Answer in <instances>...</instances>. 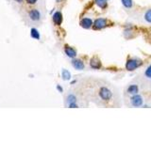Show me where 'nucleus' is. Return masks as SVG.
<instances>
[{"instance_id": "1", "label": "nucleus", "mask_w": 151, "mask_h": 141, "mask_svg": "<svg viewBox=\"0 0 151 141\" xmlns=\"http://www.w3.org/2000/svg\"><path fill=\"white\" fill-rule=\"evenodd\" d=\"M99 96L103 101H109L111 98V92L108 88L103 87L99 90Z\"/></svg>"}, {"instance_id": "2", "label": "nucleus", "mask_w": 151, "mask_h": 141, "mask_svg": "<svg viewBox=\"0 0 151 141\" xmlns=\"http://www.w3.org/2000/svg\"><path fill=\"white\" fill-rule=\"evenodd\" d=\"M107 26V20L103 18L96 19L93 23V28L94 29H102V28Z\"/></svg>"}, {"instance_id": "3", "label": "nucleus", "mask_w": 151, "mask_h": 141, "mask_svg": "<svg viewBox=\"0 0 151 141\" xmlns=\"http://www.w3.org/2000/svg\"><path fill=\"white\" fill-rule=\"evenodd\" d=\"M140 65H141V62H139L137 59H129V60H127V62L126 64V68L127 70H133Z\"/></svg>"}, {"instance_id": "4", "label": "nucleus", "mask_w": 151, "mask_h": 141, "mask_svg": "<svg viewBox=\"0 0 151 141\" xmlns=\"http://www.w3.org/2000/svg\"><path fill=\"white\" fill-rule=\"evenodd\" d=\"M131 103H132V105H134V106H141L143 105V99L139 95H135L131 99Z\"/></svg>"}, {"instance_id": "5", "label": "nucleus", "mask_w": 151, "mask_h": 141, "mask_svg": "<svg viewBox=\"0 0 151 141\" xmlns=\"http://www.w3.org/2000/svg\"><path fill=\"white\" fill-rule=\"evenodd\" d=\"M92 25H93V21L89 18H84L81 20V22H80V26H81L83 28H86V29L91 27Z\"/></svg>"}, {"instance_id": "6", "label": "nucleus", "mask_w": 151, "mask_h": 141, "mask_svg": "<svg viewBox=\"0 0 151 141\" xmlns=\"http://www.w3.org/2000/svg\"><path fill=\"white\" fill-rule=\"evenodd\" d=\"M72 65L75 69L77 70H83L84 69V63L80 59H74L72 61Z\"/></svg>"}, {"instance_id": "7", "label": "nucleus", "mask_w": 151, "mask_h": 141, "mask_svg": "<svg viewBox=\"0 0 151 141\" xmlns=\"http://www.w3.org/2000/svg\"><path fill=\"white\" fill-rule=\"evenodd\" d=\"M53 21L58 26H60L61 24V22H63V15H61V13L60 11L55 12V14L53 15Z\"/></svg>"}, {"instance_id": "8", "label": "nucleus", "mask_w": 151, "mask_h": 141, "mask_svg": "<svg viewBox=\"0 0 151 141\" xmlns=\"http://www.w3.org/2000/svg\"><path fill=\"white\" fill-rule=\"evenodd\" d=\"M65 53L69 56V58H75V56H77V52H76V50L73 49L72 47H69V46L65 47Z\"/></svg>"}, {"instance_id": "9", "label": "nucleus", "mask_w": 151, "mask_h": 141, "mask_svg": "<svg viewBox=\"0 0 151 141\" xmlns=\"http://www.w3.org/2000/svg\"><path fill=\"white\" fill-rule=\"evenodd\" d=\"M90 64H91V67L93 68V69H99L101 67V62L100 60H98L97 58H92L91 59V62H90Z\"/></svg>"}, {"instance_id": "10", "label": "nucleus", "mask_w": 151, "mask_h": 141, "mask_svg": "<svg viewBox=\"0 0 151 141\" xmlns=\"http://www.w3.org/2000/svg\"><path fill=\"white\" fill-rule=\"evenodd\" d=\"M29 16H30V18L32 19V20L37 21V20H39V19H40V12L38 11L37 9H33V11H31L29 12Z\"/></svg>"}, {"instance_id": "11", "label": "nucleus", "mask_w": 151, "mask_h": 141, "mask_svg": "<svg viewBox=\"0 0 151 141\" xmlns=\"http://www.w3.org/2000/svg\"><path fill=\"white\" fill-rule=\"evenodd\" d=\"M138 91H139V88L136 85H131V86H129V88H127V92L130 94H137Z\"/></svg>"}, {"instance_id": "12", "label": "nucleus", "mask_w": 151, "mask_h": 141, "mask_svg": "<svg viewBox=\"0 0 151 141\" xmlns=\"http://www.w3.org/2000/svg\"><path fill=\"white\" fill-rule=\"evenodd\" d=\"M98 7L101 9H105L107 7V0H94Z\"/></svg>"}, {"instance_id": "13", "label": "nucleus", "mask_w": 151, "mask_h": 141, "mask_svg": "<svg viewBox=\"0 0 151 141\" xmlns=\"http://www.w3.org/2000/svg\"><path fill=\"white\" fill-rule=\"evenodd\" d=\"M144 18H145V22L151 24V9H148V11H145V15H144Z\"/></svg>"}, {"instance_id": "14", "label": "nucleus", "mask_w": 151, "mask_h": 141, "mask_svg": "<svg viewBox=\"0 0 151 141\" xmlns=\"http://www.w3.org/2000/svg\"><path fill=\"white\" fill-rule=\"evenodd\" d=\"M122 4L124 5V7L127 9H130L132 7V0H121Z\"/></svg>"}, {"instance_id": "15", "label": "nucleus", "mask_w": 151, "mask_h": 141, "mask_svg": "<svg viewBox=\"0 0 151 141\" xmlns=\"http://www.w3.org/2000/svg\"><path fill=\"white\" fill-rule=\"evenodd\" d=\"M61 75H63V78L64 80H69L70 77H71V74L70 73L68 72L67 70H63V73H61Z\"/></svg>"}, {"instance_id": "16", "label": "nucleus", "mask_w": 151, "mask_h": 141, "mask_svg": "<svg viewBox=\"0 0 151 141\" xmlns=\"http://www.w3.org/2000/svg\"><path fill=\"white\" fill-rule=\"evenodd\" d=\"M31 37H32V38H34V39H37V40H39V39H40L39 33H38V31L35 29V28H32V29H31Z\"/></svg>"}, {"instance_id": "17", "label": "nucleus", "mask_w": 151, "mask_h": 141, "mask_svg": "<svg viewBox=\"0 0 151 141\" xmlns=\"http://www.w3.org/2000/svg\"><path fill=\"white\" fill-rule=\"evenodd\" d=\"M77 102V99H76V97L74 95H69L67 97V103L68 105H70V103H76Z\"/></svg>"}, {"instance_id": "18", "label": "nucleus", "mask_w": 151, "mask_h": 141, "mask_svg": "<svg viewBox=\"0 0 151 141\" xmlns=\"http://www.w3.org/2000/svg\"><path fill=\"white\" fill-rule=\"evenodd\" d=\"M145 75H146V76H147V77L151 78V66H149L148 69L146 70V72H145Z\"/></svg>"}, {"instance_id": "19", "label": "nucleus", "mask_w": 151, "mask_h": 141, "mask_svg": "<svg viewBox=\"0 0 151 141\" xmlns=\"http://www.w3.org/2000/svg\"><path fill=\"white\" fill-rule=\"evenodd\" d=\"M70 107H72V108H75V107H78V105H76V103H70L69 105Z\"/></svg>"}, {"instance_id": "20", "label": "nucleus", "mask_w": 151, "mask_h": 141, "mask_svg": "<svg viewBox=\"0 0 151 141\" xmlns=\"http://www.w3.org/2000/svg\"><path fill=\"white\" fill-rule=\"evenodd\" d=\"M27 3H29V4H34L36 2V0H27Z\"/></svg>"}, {"instance_id": "21", "label": "nucleus", "mask_w": 151, "mask_h": 141, "mask_svg": "<svg viewBox=\"0 0 151 141\" xmlns=\"http://www.w3.org/2000/svg\"><path fill=\"white\" fill-rule=\"evenodd\" d=\"M16 1H18V2H22V0H16Z\"/></svg>"}, {"instance_id": "22", "label": "nucleus", "mask_w": 151, "mask_h": 141, "mask_svg": "<svg viewBox=\"0 0 151 141\" xmlns=\"http://www.w3.org/2000/svg\"><path fill=\"white\" fill-rule=\"evenodd\" d=\"M57 1H58V2H60V0H57Z\"/></svg>"}]
</instances>
